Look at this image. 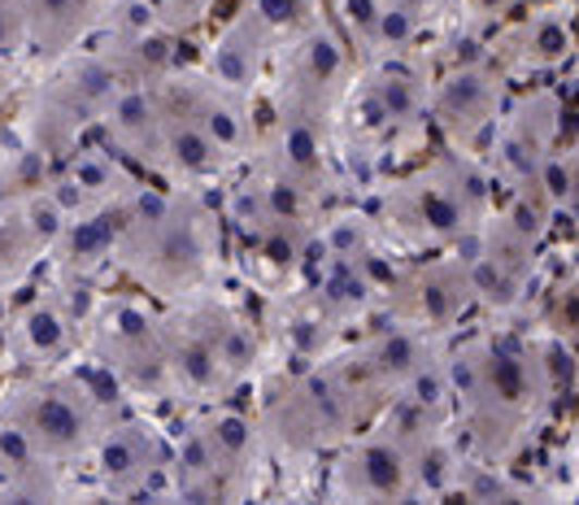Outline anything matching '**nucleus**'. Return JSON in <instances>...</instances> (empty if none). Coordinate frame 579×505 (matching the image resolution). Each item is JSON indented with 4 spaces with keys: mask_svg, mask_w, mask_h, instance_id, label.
I'll list each match as a JSON object with an SVG mask.
<instances>
[{
    "mask_svg": "<svg viewBox=\"0 0 579 505\" xmlns=\"http://www.w3.org/2000/svg\"><path fill=\"white\" fill-rule=\"evenodd\" d=\"M514 44H518V61H527V65H553V61L566 57L570 35H566V26L553 13H540V17L522 22V30L514 35Z\"/></svg>",
    "mask_w": 579,
    "mask_h": 505,
    "instance_id": "obj_15",
    "label": "nucleus"
},
{
    "mask_svg": "<svg viewBox=\"0 0 579 505\" xmlns=\"http://www.w3.org/2000/svg\"><path fill=\"white\" fill-rule=\"evenodd\" d=\"M531 266H535V235H527L514 218H501L496 226H488L483 248L466 261L470 287L492 305H509L522 292Z\"/></svg>",
    "mask_w": 579,
    "mask_h": 505,
    "instance_id": "obj_3",
    "label": "nucleus"
},
{
    "mask_svg": "<svg viewBox=\"0 0 579 505\" xmlns=\"http://www.w3.org/2000/svg\"><path fill=\"white\" fill-rule=\"evenodd\" d=\"M266 17L252 9V17H239L213 48V74L226 87H248L257 78V65L266 57Z\"/></svg>",
    "mask_w": 579,
    "mask_h": 505,
    "instance_id": "obj_10",
    "label": "nucleus"
},
{
    "mask_svg": "<svg viewBox=\"0 0 579 505\" xmlns=\"http://www.w3.org/2000/svg\"><path fill=\"white\" fill-rule=\"evenodd\" d=\"M392 218L405 235L427 239V244H444V239H457L470 226V218H479V213L470 209L466 192L457 187L453 165H440L422 178L401 183V192L392 196Z\"/></svg>",
    "mask_w": 579,
    "mask_h": 505,
    "instance_id": "obj_2",
    "label": "nucleus"
},
{
    "mask_svg": "<svg viewBox=\"0 0 579 505\" xmlns=\"http://www.w3.org/2000/svg\"><path fill=\"white\" fill-rule=\"evenodd\" d=\"M414 313L422 322H453L461 313V305L470 300V270L466 266H431L414 279Z\"/></svg>",
    "mask_w": 579,
    "mask_h": 505,
    "instance_id": "obj_11",
    "label": "nucleus"
},
{
    "mask_svg": "<svg viewBox=\"0 0 579 505\" xmlns=\"http://www.w3.org/2000/svg\"><path fill=\"white\" fill-rule=\"evenodd\" d=\"M209 440H213V448H222V453H244V444H248V427H244V418H218L213 427H209Z\"/></svg>",
    "mask_w": 579,
    "mask_h": 505,
    "instance_id": "obj_22",
    "label": "nucleus"
},
{
    "mask_svg": "<svg viewBox=\"0 0 579 505\" xmlns=\"http://www.w3.org/2000/svg\"><path fill=\"white\" fill-rule=\"evenodd\" d=\"M557 313H562V322L579 335V287H570V292L562 296V309H557Z\"/></svg>",
    "mask_w": 579,
    "mask_h": 505,
    "instance_id": "obj_25",
    "label": "nucleus"
},
{
    "mask_svg": "<svg viewBox=\"0 0 579 505\" xmlns=\"http://www.w3.org/2000/svg\"><path fill=\"white\" fill-rule=\"evenodd\" d=\"M109 135L122 152L131 157H152L165 152V135H161V104L152 100V91L126 87L113 91L109 100Z\"/></svg>",
    "mask_w": 579,
    "mask_h": 505,
    "instance_id": "obj_8",
    "label": "nucleus"
},
{
    "mask_svg": "<svg viewBox=\"0 0 579 505\" xmlns=\"http://www.w3.org/2000/svg\"><path fill=\"white\" fill-rule=\"evenodd\" d=\"M257 13H261L270 26H274V22L287 26V22L300 17V0H257Z\"/></svg>",
    "mask_w": 579,
    "mask_h": 505,
    "instance_id": "obj_24",
    "label": "nucleus"
},
{
    "mask_svg": "<svg viewBox=\"0 0 579 505\" xmlns=\"http://www.w3.org/2000/svg\"><path fill=\"white\" fill-rule=\"evenodd\" d=\"M327 300L331 305H361L366 300V283L353 266H340V274L327 283Z\"/></svg>",
    "mask_w": 579,
    "mask_h": 505,
    "instance_id": "obj_20",
    "label": "nucleus"
},
{
    "mask_svg": "<svg viewBox=\"0 0 579 505\" xmlns=\"http://www.w3.org/2000/svg\"><path fill=\"white\" fill-rule=\"evenodd\" d=\"M344 78V48L331 30H313L300 52H296V65H292V87L305 91V118H313V100H327Z\"/></svg>",
    "mask_w": 579,
    "mask_h": 505,
    "instance_id": "obj_9",
    "label": "nucleus"
},
{
    "mask_svg": "<svg viewBox=\"0 0 579 505\" xmlns=\"http://www.w3.org/2000/svg\"><path fill=\"white\" fill-rule=\"evenodd\" d=\"M418 366H422V348H418V335H414V331H387V335H379V340L366 348V361H361V370H366L374 383L409 379Z\"/></svg>",
    "mask_w": 579,
    "mask_h": 505,
    "instance_id": "obj_13",
    "label": "nucleus"
},
{
    "mask_svg": "<svg viewBox=\"0 0 579 505\" xmlns=\"http://www.w3.org/2000/svg\"><path fill=\"white\" fill-rule=\"evenodd\" d=\"M30 35V4L26 0H0V52H13Z\"/></svg>",
    "mask_w": 579,
    "mask_h": 505,
    "instance_id": "obj_19",
    "label": "nucleus"
},
{
    "mask_svg": "<svg viewBox=\"0 0 579 505\" xmlns=\"http://www.w3.org/2000/svg\"><path fill=\"white\" fill-rule=\"evenodd\" d=\"M535 183L549 192L553 209H566L579 218V148L566 152V157H549L544 170L535 174Z\"/></svg>",
    "mask_w": 579,
    "mask_h": 505,
    "instance_id": "obj_17",
    "label": "nucleus"
},
{
    "mask_svg": "<svg viewBox=\"0 0 579 505\" xmlns=\"http://www.w3.org/2000/svg\"><path fill=\"white\" fill-rule=\"evenodd\" d=\"M479 4H483V9H492V13H496V9H505V4H514V0H479Z\"/></svg>",
    "mask_w": 579,
    "mask_h": 505,
    "instance_id": "obj_26",
    "label": "nucleus"
},
{
    "mask_svg": "<svg viewBox=\"0 0 579 505\" xmlns=\"http://www.w3.org/2000/svg\"><path fill=\"white\" fill-rule=\"evenodd\" d=\"M65 340H70V327L52 305H30L17 318V344L26 357H52L65 348Z\"/></svg>",
    "mask_w": 579,
    "mask_h": 505,
    "instance_id": "obj_16",
    "label": "nucleus"
},
{
    "mask_svg": "<svg viewBox=\"0 0 579 505\" xmlns=\"http://www.w3.org/2000/svg\"><path fill=\"white\" fill-rule=\"evenodd\" d=\"M26 4H30V35L48 44V52L70 44L91 9V0H26Z\"/></svg>",
    "mask_w": 579,
    "mask_h": 505,
    "instance_id": "obj_14",
    "label": "nucleus"
},
{
    "mask_svg": "<svg viewBox=\"0 0 579 505\" xmlns=\"http://www.w3.org/2000/svg\"><path fill=\"white\" fill-rule=\"evenodd\" d=\"M383 0H344V17H348V26L370 44V35H374V26H379V17H383Z\"/></svg>",
    "mask_w": 579,
    "mask_h": 505,
    "instance_id": "obj_21",
    "label": "nucleus"
},
{
    "mask_svg": "<svg viewBox=\"0 0 579 505\" xmlns=\"http://www.w3.org/2000/svg\"><path fill=\"white\" fill-rule=\"evenodd\" d=\"M370 96H374V104H379V113H383L387 122H405V118H414L418 104H422L418 83H414L409 74H396V70L379 74L374 87H370Z\"/></svg>",
    "mask_w": 579,
    "mask_h": 505,
    "instance_id": "obj_18",
    "label": "nucleus"
},
{
    "mask_svg": "<svg viewBox=\"0 0 579 505\" xmlns=\"http://www.w3.org/2000/svg\"><path fill=\"white\" fill-rule=\"evenodd\" d=\"M496 104H501V74H492L488 65H461L440 83L435 118L444 122L448 135L470 139L496 118Z\"/></svg>",
    "mask_w": 579,
    "mask_h": 505,
    "instance_id": "obj_7",
    "label": "nucleus"
},
{
    "mask_svg": "<svg viewBox=\"0 0 579 505\" xmlns=\"http://www.w3.org/2000/svg\"><path fill=\"white\" fill-rule=\"evenodd\" d=\"M218 361H222V366H248V361H252V340L244 335V327H226V331H222Z\"/></svg>",
    "mask_w": 579,
    "mask_h": 505,
    "instance_id": "obj_23",
    "label": "nucleus"
},
{
    "mask_svg": "<svg viewBox=\"0 0 579 505\" xmlns=\"http://www.w3.org/2000/svg\"><path fill=\"white\" fill-rule=\"evenodd\" d=\"M96 457H100V475H104V479H113V483H135L139 475L152 470V457H157V453H152V440H148L144 427H118V431H109V435L100 440Z\"/></svg>",
    "mask_w": 579,
    "mask_h": 505,
    "instance_id": "obj_12",
    "label": "nucleus"
},
{
    "mask_svg": "<svg viewBox=\"0 0 579 505\" xmlns=\"http://www.w3.org/2000/svg\"><path fill=\"white\" fill-rule=\"evenodd\" d=\"M557 100L549 91H535L518 104V113L509 118L505 135H501V165L514 183H527L544 170V161L553 157V135H557Z\"/></svg>",
    "mask_w": 579,
    "mask_h": 505,
    "instance_id": "obj_6",
    "label": "nucleus"
},
{
    "mask_svg": "<svg viewBox=\"0 0 579 505\" xmlns=\"http://www.w3.org/2000/svg\"><path fill=\"white\" fill-rule=\"evenodd\" d=\"M466 392L479 401L483 414L492 418H518L535 396H540V370L527 353L518 348H483L475 361H470V383Z\"/></svg>",
    "mask_w": 579,
    "mask_h": 505,
    "instance_id": "obj_4",
    "label": "nucleus"
},
{
    "mask_svg": "<svg viewBox=\"0 0 579 505\" xmlns=\"http://www.w3.org/2000/svg\"><path fill=\"white\" fill-rule=\"evenodd\" d=\"M9 422L35 453H78L96 435V401L78 383H39L9 401Z\"/></svg>",
    "mask_w": 579,
    "mask_h": 505,
    "instance_id": "obj_1",
    "label": "nucleus"
},
{
    "mask_svg": "<svg viewBox=\"0 0 579 505\" xmlns=\"http://www.w3.org/2000/svg\"><path fill=\"white\" fill-rule=\"evenodd\" d=\"M414 457L396 435H374L361 440L357 448L344 453L335 466V492H348L357 501H379V496H405L414 488Z\"/></svg>",
    "mask_w": 579,
    "mask_h": 505,
    "instance_id": "obj_5",
    "label": "nucleus"
}]
</instances>
